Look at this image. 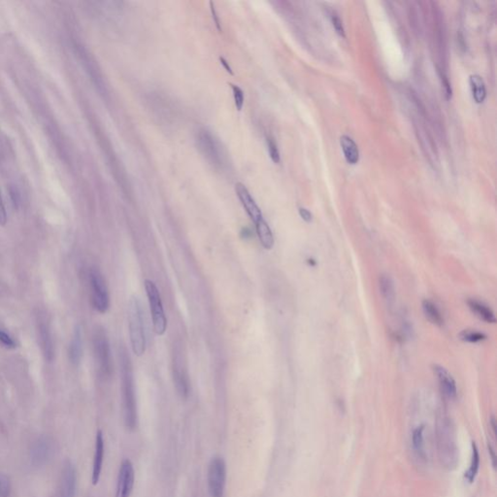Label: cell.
I'll list each match as a JSON object with an SVG mask.
<instances>
[{"label": "cell", "mask_w": 497, "mask_h": 497, "mask_svg": "<svg viewBox=\"0 0 497 497\" xmlns=\"http://www.w3.org/2000/svg\"><path fill=\"white\" fill-rule=\"evenodd\" d=\"M120 367L122 375L124 424L128 430L132 431L138 425L136 395L131 361L125 347L120 349Z\"/></svg>", "instance_id": "obj_1"}, {"label": "cell", "mask_w": 497, "mask_h": 497, "mask_svg": "<svg viewBox=\"0 0 497 497\" xmlns=\"http://www.w3.org/2000/svg\"><path fill=\"white\" fill-rule=\"evenodd\" d=\"M127 319L131 348L137 357H142L147 345L145 317L141 300L135 294L129 299Z\"/></svg>", "instance_id": "obj_2"}, {"label": "cell", "mask_w": 497, "mask_h": 497, "mask_svg": "<svg viewBox=\"0 0 497 497\" xmlns=\"http://www.w3.org/2000/svg\"><path fill=\"white\" fill-rule=\"evenodd\" d=\"M93 353L100 376L104 379L110 378L113 370L112 356L108 336L102 327H97L94 330Z\"/></svg>", "instance_id": "obj_3"}, {"label": "cell", "mask_w": 497, "mask_h": 497, "mask_svg": "<svg viewBox=\"0 0 497 497\" xmlns=\"http://www.w3.org/2000/svg\"><path fill=\"white\" fill-rule=\"evenodd\" d=\"M145 289L149 301L154 330L156 334L163 335L167 329V319L163 309L161 292L155 282L152 280L145 281Z\"/></svg>", "instance_id": "obj_4"}, {"label": "cell", "mask_w": 497, "mask_h": 497, "mask_svg": "<svg viewBox=\"0 0 497 497\" xmlns=\"http://www.w3.org/2000/svg\"><path fill=\"white\" fill-rule=\"evenodd\" d=\"M89 285L91 290V299L94 308L101 314L106 313L110 306V297L108 287L104 277L96 267H92L89 272Z\"/></svg>", "instance_id": "obj_5"}, {"label": "cell", "mask_w": 497, "mask_h": 497, "mask_svg": "<svg viewBox=\"0 0 497 497\" xmlns=\"http://www.w3.org/2000/svg\"><path fill=\"white\" fill-rule=\"evenodd\" d=\"M226 466L224 459L215 457L208 467V488L212 497H224Z\"/></svg>", "instance_id": "obj_6"}, {"label": "cell", "mask_w": 497, "mask_h": 497, "mask_svg": "<svg viewBox=\"0 0 497 497\" xmlns=\"http://www.w3.org/2000/svg\"><path fill=\"white\" fill-rule=\"evenodd\" d=\"M199 150L207 158L209 162L214 164L221 165L223 162V156L221 155V146L216 141L211 133L207 130H202L197 137Z\"/></svg>", "instance_id": "obj_7"}, {"label": "cell", "mask_w": 497, "mask_h": 497, "mask_svg": "<svg viewBox=\"0 0 497 497\" xmlns=\"http://www.w3.org/2000/svg\"><path fill=\"white\" fill-rule=\"evenodd\" d=\"M134 468L129 460H124L118 476L116 497H129L134 485Z\"/></svg>", "instance_id": "obj_8"}, {"label": "cell", "mask_w": 497, "mask_h": 497, "mask_svg": "<svg viewBox=\"0 0 497 497\" xmlns=\"http://www.w3.org/2000/svg\"><path fill=\"white\" fill-rule=\"evenodd\" d=\"M38 335L41 342V348L46 361L52 362L55 357V347L54 340L51 332L50 325L46 318L38 316L37 320Z\"/></svg>", "instance_id": "obj_9"}, {"label": "cell", "mask_w": 497, "mask_h": 497, "mask_svg": "<svg viewBox=\"0 0 497 497\" xmlns=\"http://www.w3.org/2000/svg\"><path fill=\"white\" fill-rule=\"evenodd\" d=\"M235 189H236L237 196L240 200L241 204L243 205L244 209L247 212L251 220L254 223H257L259 220H261V218H263L262 214H261V208L256 203L255 199L252 197L247 187L244 186L243 184L238 183Z\"/></svg>", "instance_id": "obj_10"}, {"label": "cell", "mask_w": 497, "mask_h": 497, "mask_svg": "<svg viewBox=\"0 0 497 497\" xmlns=\"http://www.w3.org/2000/svg\"><path fill=\"white\" fill-rule=\"evenodd\" d=\"M76 470L70 461L63 465L60 485V497H75L76 493Z\"/></svg>", "instance_id": "obj_11"}, {"label": "cell", "mask_w": 497, "mask_h": 497, "mask_svg": "<svg viewBox=\"0 0 497 497\" xmlns=\"http://www.w3.org/2000/svg\"><path fill=\"white\" fill-rule=\"evenodd\" d=\"M53 452L52 443L48 438L41 437L33 444L30 451L31 461L35 466H41L47 462L50 459Z\"/></svg>", "instance_id": "obj_12"}, {"label": "cell", "mask_w": 497, "mask_h": 497, "mask_svg": "<svg viewBox=\"0 0 497 497\" xmlns=\"http://www.w3.org/2000/svg\"><path fill=\"white\" fill-rule=\"evenodd\" d=\"M433 371L435 375L437 376L440 387L444 392V394L449 398L456 397L458 393V389H457L456 381L454 380L453 376L449 373L446 368L437 364L433 366Z\"/></svg>", "instance_id": "obj_13"}, {"label": "cell", "mask_w": 497, "mask_h": 497, "mask_svg": "<svg viewBox=\"0 0 497 497\" xmlns=\"http://www.w3.org/2000/svg\"><path fill=\"white\" fill-rule=\"evenodd\" d=\"M173 381L178 394L186 399L189 394V382L186 369L181 361H175L173 367Z\"/></svg>", "instance_id": "obj_14"}, {"label": "cell", "mask_w": 497, "mask_h": 497, "mask_svg": "<svg viewBox=\"0 0 497 497\" xmlns=\"http://www.w3.org/2000/svg\"><path fill=\"white\" fill-rule=\"evenodd\" d=\"M103 459H104V439H103L102 431L98 430L95 439V452H94V459L92 465V475H91L92 485H97L100 482L102 465H103Z\"/></svg>", "instance_id": "obj_15"}, {"label": "cell", "mask_w": 497, "mask_h": 497, "mask_svg": "<svg viewBox=\"0 0 497 497\" xmlns=\"http://www.w3.org/2000/svg\"><path fill=\"white\" fill-rule=\"evenodd\" d=\"M83 356V332L80 325H77L69 346V360L74 365H78Z\"/></svg>", "instance_id": "obj_16"}, {"label": "cell", "mask_w": 497, "mask_h": 497, "mask_svg": "<svg viewBox=\"0 0 497 497\" xmlns=\"http://www.w3.org/2000/svg\"><path fill=\"white\" fill-rule=\"evenodd\" d=\"M467 303L473 314L477 316L480 320L487 323H496V318L494 313L483 302L478 301L476 299H469Z\"/></svg>", "instance_id": "obj_17"}, {"label": "cell", "mask_w": 497, "mask_h": 497, "mask_svg": "<svg viewBox=\"0 0 497 497\" xmlns=\"http://www.w3.org/2000/svg\"><path fill=\"white\" fill-rule=\"evenodd\" d=\"M340 145L343 150L344 157L350 164L355 165L360 161V150L353 138L343 135L340 138Z\"/></svg>", "instance_id": "obj_18"}, {"label": "cell", "mask_w": 497, "mask_h": 497, "mask_svg": "<svg viewBox=\"0 0 497 497\" xmlns=\"http://www.w3.org/2000/svg\"><path fill=\"white\" fill-rule=\"evenodd\" d=\"M256 225V231L259 237V240L261 242V246L265 250H271L274 246V236L272 230L270 226L266 223V221L261 218L257 223H255Z\"/></svg>", "instance_id": "obj_19"}, {"label": "cell", "mask_w": 497, "mask_h": 497, "mask_svg": "<svg viewBox=\"0 0 497 497\" xmlns=\"http://www.w3.org/2000/svg\"><path fill=\"white\" fill-rule=\"evenodd\" d=\"M469 84L474 101L478 104L483 103L486 97V88L483 78L480 75H471L469 79Z\"/></svg>", "instance_id": "obj_20"}, {"label": "cell", "mask_w": 497, "mask_h": 497, "mask_svg": "<svg viewBox=\"0 0 497 497\" xmlns=\"http://www.w3.org/2000/svg\"><path fill=\"white\" fill-rule=\"evenodd\" d=\"M423 311L425 318L435 325L441 326L444 323V319L438 310L437 306L433 302L430 300H423Z\"/></svg>", "instance_id": "obj_21"}, {"label": "cell", "mask_w": 497, "mask_h": 497, "mask_svg": "<svg viewBox=\"0 0 497 497\" xmlns=\"http://www.w3.org/2000/svg\"><path fill=\"white\" fill-rule=\"evenodd\" d=\"M379 286H380L381 293L385 300H386L388 303L393 302L395 299V289L390 277L386 275L381 276L379 280Z\"/></svg>", "instance_id": "obj_22"}, {"label": "cell", "mask_w": 497, "mask_h": 497, "mask_svg": "<svg viewBox=\"0 0 497 497\" xmlns=\"http://www.w3.org/2000/svg\"><path fill=\"white\" fill-rule=\"evenodd\" d=\"M479 467H480V455H479V451L477 449V446L475 443L472 444V460H471V464H470V467L468 469V471L465 474V477L466 479L472 483L478 473V470H479Z\"/></svg>", "instance_id": "obj_23"}, {"label": "cell", "mask_w": 497, "mask_h": 497, "mask_svg": "<svg viewBox=\"0 0 497 497\" xmlns=\"http://www.w3.org/2000/svg\"><path fill=\"white\" fill-rule=\"evenodd\" d=\"M460 340H462L464 342L478 343V342L485 340L486 336L482 332H479V331H476L473 329H465V330L460 332Z\"/></svg>", "instance_id": "obj_24"}, {"label": "cell", "mask_w": 497, "mask_h": 497, "mask_svg": "<svg viewBox=\"0 0 497 497\" xmlns=\"http://www.w3.org/2000/svg\"><path fill=\"white\" fill-rule=\"evenodd\" d=\"M423 429L424 427L422 425L417 427L413 432V446L419 454H423Z\"/></svg>", "instance_id": "obj_25"}, {"label": "cell", "mask_w": 497, "mask_h": 497, "mask_svg": "<svg viewBox=\"0 0 497 497\" xmlns=\"http://www.w3.org/2000/svg\"><path fill=\"white\" fill-rule=\"evenodd\" d=\"M11 491V483L6 475L0 474V497H9Z\"/></svg>", "instance_id": "obj_26"}, {"label": "cell", "mask_w": 497, "mask_h": 497, "mask_svg": "<svg viewBox=\"0 0 497 497\" xmlns=\"http://www.w3.org/2000/svg\"><path fill=\"white\" fill-rule=\"evenodd\" d=\"M232 90H233V96H234V102L236 106L237 110L241 111L244 105V92L243 90L235 85H231Z\"/></svg>", "instance_id": "obj_27"}, {"label": "cell", "mask_w": 497, "mask_h": 497, "mask_svg": "<svg viewBox=\"0 0 497 497\" xmlns=\"http://www.w3.org/2000/svg\"><path fill=\"white\" fill-rule=\"evenodd\" d=\"M267 145H268V151H269V155H270L272 162H275V163H279L281 161L280 153H279L278 147H277L276 143L274 142L273 139L268 138L267 139Z\"/></svg>", "instance_id": "obj_28"}, {"label": "cell", "mask_w": 497, "mask_h": 497, "mask_svg": "<svg viewBox=\"0 0 497 497\" xmlns=\"http://www.w3.org/2000/svg\"><path fill=\"white\" fill-rule=\"evenodd\" d=\"M0 343H2L7 348L13 349L16 347V343L12 337L1 329H0Z\"/></svg>", "instance_id": "obj_29"}, {"label": "cell", "mask_w": 497, "mask_h": 497, "mask_svg": "<svg viewBox=\"0 0 497 497\" xmlns=\"http://www.w3.org/2000/svg\"><path fill=\"white\" fill-rule=\"evenodd\" d=\"M332 25H333L334 28H335L336 32L340 36L345 37V30H344V26H343V24H342V21L340 20L339 17H337L335 15L332 16Z\"/></svg>", "instance_id": "obj_30"}, {"label": "cell", "mask_w": 497, "mask_h": 497, "mask_svg": "<svg viewBox=\"0 0 497 497\" xmlns=\"http://www.w3.org/2000/svg\"><path fill=\"white\" fill-rule=\"evenodd\" d=\"M299 215L302 218V220L305 221L306 223H311L313 220L312 213L309 210H307L306 208H299Z\"/></svg>", "instance_id": "obj_31"}, {"label": "cell", "mask_w": 497, "mask_h": 497, "mask_svg": "<svg viewBox=\"0 0 497 497\" xmlns=\"http://www.w3.org/2000/svg\"><path fill=\"white\" fill-rule=\"evenodd\" d=\"M6 222H7V214H6L5 206H4L3 200H2L1 194H0V224L4 225L6 224Z\"/></svg>", "instance_id": "obj_32"}, {"label": "cell", "mask_w": 497, "mask_h": 497, "mask_svg": "<svg viewBox=\"0 0 497 497\" xmlns=\"http://www.w3.org/2000/svg\"><path fill=\"white\" fill-rule=\"evenodd\" d=\"M442 78V84L444 86V88H445V92H446V95H447L448 100H450L452 97V87H451V85L448 81L447 78L445 76H441Z\"/></svg>", "instance_id": "obj_33"}, {"label": "cell", "mask_w": 497, "mask_h": 497, "mask_svg": "<svg viewBox=\"0 0 497 497\" xmlns=\"http://www.w3.org/2000/svg\"><path fill=\"white\" fill-rule=\"evenodd\" d=\"M210 5H211V11H212V15H213V19H214V21H215V23H216V25H217V27H218V29H219V30H221V25H220V21H219V18H218V16H217V13H216V10H215V7H214V3H213V2H210Z\"/></svg>", "instance_id": "obj_34"}, {"label": "cell", "mask_w": 497, "mask_h": 497, "mask_svg": "<svg viewBox=\"0 0 497 497\" xmlns=\"http://www.w3.org/2000/svg\"><path fill=\"white\" fill-rule=\"evenodd\" d=\"M220 62H221V63L223 64V66H224V69H225V70H226V71H227L228 73H230V74H233V71H232V69H231V67H230V65H229V63L226 62V61L224 60V58H220Z\"/></svg>", "instance_id": "obj_35"}]
</instances>
